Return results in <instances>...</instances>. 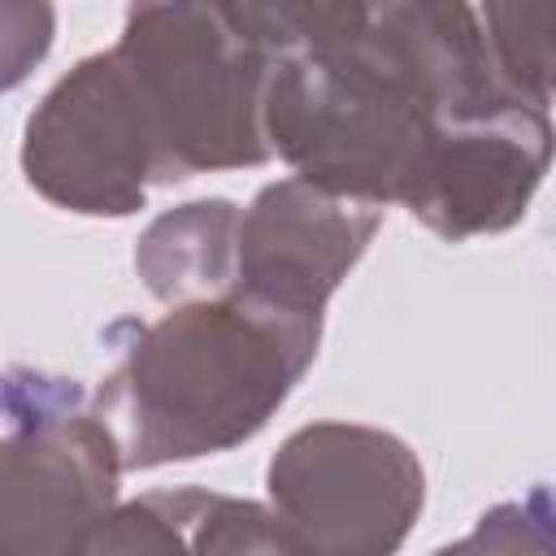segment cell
Masks as SVG:
<instances>
[{"label": "cell", "instance_id": "cell-2", "mask_svg": "<svg viewBox=\"0 0 556 556\" xmlns=\"http://www.w3.org/2000/svg\"><path fill=\"white\" fill-rule=\"evenodd\" d=\"M100 378L96 408L126 469L217 456L248 443L317 361L321 317L261 304L243 291L174 304L135 326Z\"/></svg>", "mask_w": 556, "mask_h": 556}, {"label": "cell", "instance_id": "cell-6", "mask_svg": "<svg viewBox=\"0 0 556 556\" xmlns=\"http://www.w3.org/2000/svg\"><path fill=\"white\" fill-rule=\"evenodd\" d=\"M22 169L43 200L83 217L143 208L161 182L156 139L113 48L78 61L26 117Z\"/></svg>", "mask_w": 556, "mask_h": 556}, {"label": "cell", "instance_id": "cell-9", "mask_svg": "<svg viewBox=\"0 0 556 556\" xmlns=\"http://www.w3.org/2000/svg\"><path fill=\"white\" fill-rule=\"evenodd\" d=\"M239 222L230 200H191L161 213L135 243L143 287L165 304L222 295L239 265Z\"/></svg>", "mask_w": 556, "mask_h": 556}, {"label": "cell", "instance_id": "cell-10", "mask_svg": "<svg viewBox=\"0 0 556 556\" xmlns=\"http://www.w3.org/2000/svg\"><path fill=\"white\" fill-rule=\"evenodd\" d=\"M500 70L539 104L556 100V0H478Z\"/></svg>", "mask_w": 556, "mask_h": 556}, {"label": "cell", "instance_id": "cell-3", "mask_svg": "<svg viewBox=\"0 0 556 556\" xmlns=\"http://www.w3.org/2000/svg\"><path fill=\"white\" fill-rule=\"evenodd\" d=\"M113 52L148 113L161 182L274 156L265 130L274 56L230 26L222 0H130Z\"/></svg>", "mask_w": 556, "mask_h": 556}, {"label": "cell", "instance_id": "cell-1", "mask_svg": "<svg viewBox=\"0 0 556 556\" xmlns=\"http://www.w3.org/2000/svg\"><path fill=\"white\" fill-rule=\"evenodd\" d=\"M517 100L469 0H326L274 61L265 130L300 178L426 226L469 139Z\"/></svg>", "mask_w": 556, "mask_h": 556}, {"label": "cell", "instance_id": "cell-4", "mask_svg": "<svg viewBox=\"0 0 556 556\" xmlns=\"http://www.w3.org/2000/svg\"><path fill=\"white\" fill-rule=\"evenodd\" d=\"M122 443L74 378L13 365L4 374L0 556L87 552L117 508Z\"/></svg>", "mask_w": 556, "mask_h": 556}, {"label": "cell", "instance_id": "cell-7", "mask_svg": "<svg viewBox=\"0 0 556 556\" xmlns=\"http://www.w3.org/2000/svg\"><path fill=\"white\" fill-rule=\"evenodd\" d=\"M382 226V204L334 195L308 178L269 182L239 222V265L230 291L261 304L321 317Z\"/></svg>", "mask_w": 556, "mask_h": 556}, {"label": "cell", "instance_id": "cell-12", "mask_svg": "<svg viewBox=\"0 0 556 556\" xmlns=\"http://www.w3.org/2000/svg\"><path fill=\"white\" fill-rule=\"evenodd\" d=\"M52 48V0H4V87H17Z\"/></svg>", "mask_w": 556, "mask_h": 556}, {"label": "cell", "instance_id": "cell-11", "mask_svg": "<svg viewBox=\"0 0 556 556\" xmlns=\"http://www.w3.org/2000/svg\"><path fill=\"white\" fill-rule=\"evenodd\" d=\"M222 9L248 43H256L278 61L304 48L326 0H222Z\"/></svg>", "mask_w": 556, "mask_h": 556}, {"label": "cell", "instance_id": "cell-5", "mask_svg": "<svg viewBox=\"0 0 556 556\" xmlns=\"http://www.w3.org/2000/svg\"><path fill=\"white\" fill-rule=\"evenodd\" d=\"M265 491L291 556H382L408 539L426 473L417 452L387 430L313 421L274 452Z\"/></svg>", "mask_w": 556, "mask_h": 556}, {"label": "cell", "instance_id": "cell-8", "mask_svg": "<svg viewBox=\"0 0 556 556\" xmlns=\"http://www.w3.org/2000/svg\"><path fill=\"white\" fill-rule=\"evenodd\" d=\"M87 552H282L291 539L278 526V513L256 500L217 495L204 486L143 491L139 500L117 504Z\"/></svg>", "mask_w": 556, "mask_h": 556}]
</instances>
